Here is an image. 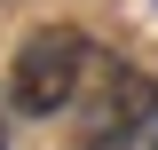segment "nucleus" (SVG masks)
Here are the masks:
<instances>
[{"mask_svg": "<svg viewBox=\"0 0 158 150\" xmlns=\"http://www.w3.org/2000/svg\"><path fill=\"white\" fill-rule=\"evenodd\" d=\"M87 32H71V24H40L32 40L16 48V111H32V119H56L63 103L79 95V79H87Z\"/></svg>", "mask_w": 158, "mask_h": 150, "instance_id": "1", "label": "nucleus"}, {"mask_svg": "<svg viewBox=\"0 0 158 150\" xmlns=\"http://www.w3.org/2000/svg\"><path fill=\"white\" fill-rule=\"evenodd\" d=\"M87 150H158V127H103Z\"/></svg>", "mask_w": 158, "mask_h": 150, "instance_id": "3", "label": "nucleus"}, {"mask_svg": "<svg viewBox=\"0 0 158 150\" xmlns=\"http://www.w3.org/2000/svg\"><path fill=\"white\" fill-rule=\"evenodd\" d=\"M103 127H158V79L150 71H111V87H103Z\"/></svg>", "mask_w": 158, "mask_h": 150, "instance_id": "2", "label": "nucleus"}, {"mask_svg": "<svg viewBox=\"0 0 158 150\" xmlns=\"http://www.w3.org/2000/svg\"><path fill=\"white\" fill-rule=\"evenodd\" d=\"M0 150H8V119H0Z\"/></svg>", "mask_w": 158, "mask_h": 150, "instance_id": "4", "label": "nucleus"}]
</instances>
